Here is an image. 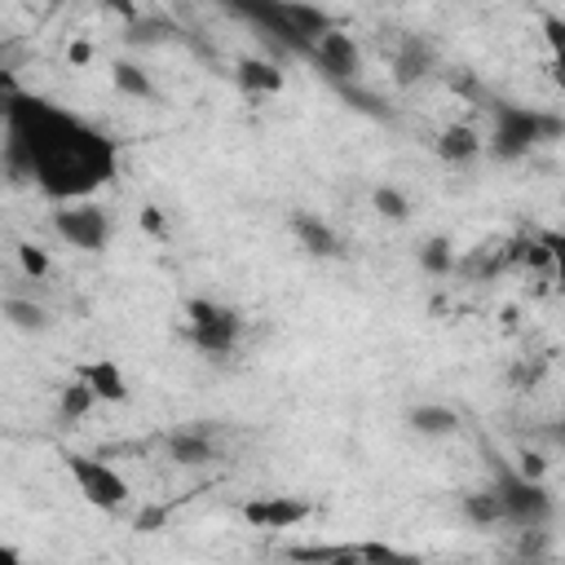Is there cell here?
<instances>
[{
	"instance_id": "1",
	"label": "cell",
	"mask_w": 565,
	"mask_h": 565,
	"mask_svg": "<svg viewBox=\"0 0 565 565\" xmlns=\"http://www.w3.org/2000/svg\"><path fill=\"white\" fill-rule=\"evenodd\" d=\"M4 119H9L4 159L13 181H35L53 203L88 199L93 190L115 181L119 150L88 119L18 88H9Z\"/></svg>"
},
{
	"instance_id": "2",
	"label": "cell",
	"mask_w": 565,
	"mask_h": 565,
	"mask_svg": "<svg viewBox=\"0 0 565 565\" xmlns=\"http://www.w3.org/2000/svg\"><path fill=\"white\" fill-rule=\"evenodd\" d=\"M561 132H565V119L499 102V106H494V137H490V150H494V159L512 163V159H525L539 141H552V137H561Z\"/></svg>"
},
{
	"instance_id": "3",
	"label": "cell",
	"mask_w": 565,
	"mask_h": 565,
	"mask_svg": "<svg viewBox=\"0 0 565 565\" xmlns=\"http://www.w3.org/2000/svg\"><path fill=\"white\" fill-rule=\"evenodd\" d=\"M494 494L503 503V521L525 530V525H547L552 521V494L539 477H525L521 468H503L499 481H494Z\"/></svg>"
},
{
	"instance_id": "4",
	"label": "cell",
	"mask_w": 565,
	"mask_h": 565,
	"mask_svg": "<svg viewBox=\"0 0 565 565\" xmlns=\"http://www.w3.org/2000/svg\"><path fill=\"white\" fill-rule=\"evenodd\" d=\"M185 318H190V340H194V349H203V353H230L234 344H238V335H243V318L230 309V305H221V300H207V296H190L185 300Z\"/></svg>"
},
{
	"instance_id": "5",
	"label": "cell",
	"mask_w": 565,
	"mask_h": 565,
	"mask_svg": "<svg viewBox=\"0 0 565 565\" xmlns=\"http://www.w3.org/2000/svg\"><path fill=\"white\" fill-rule=\"evenodd\" d=\"M66 472L75 481V490L84 494V503L102 508V512H115L128 503V481L119 477V468H110L106 459H93V455H66Z\"/></svg>"
},
{
	"instance_id": "6",
	"label": "cell",
	"mask_w": 565,
	"mask_h": 565,
	"mask_svg": "<svg viewBox=\"0 0 565 565\" xmlns=\"http://www.w3.org/2000/svg\"><path fill=\"white\" fill-rule=\"evenodd\" d=\"M53 230H57V238L71 243L75 252H102V247L110 243V216H106L102 207L84 203V199H75V203H57V212H53Z\"/></svg>"
},
{
	"instance_id": "7",
	"label": "cell",
	"mask_w": 565,
	"mask_h": 565,
	"mask_svg": "<svg viewBox=\"0 0 565 565\" xmlns=\"http://www.w3.org/2000/svg\"><path fill=\"white\" fill-rule=\"evenodd\" d=\"M309 53H313V62L331 75V79H358V71H362V53H358V44H353V35L349 31H340L335 22L322 31V35H313L309 40Z\"/></svg>"
},
{
	"instance_id": "8",
	"label": "cell",
	"mask_w": 565,
	"mask_h": 565,
	"mask_svg": "<svg viewBox=\"0 0 565 565\" xmlns=\"http://www.w3.org/2000/svg\"><path fill=\"white\" fill-rule=\"evenodd\" d=\"M313 508L305 499H291V494H260V499H247L243 503V516L256 525V530H291L309 516Z\"/></svg>"
},
{
	"instance_id": "9",
	"label": "cell",
	"mask_w": 565,
	"mask_h": 565,
	"mask_svg": "<svg viewBox=\"0 0 565 565\" xmlns=\"http://www.w3.org/2000/svg\"><path fill=\"white\" fill-rule=\"evenodd\" d=\"M433 66H437L433 44H424L419 35H406V40L397 44V53H393V84H397V88H415L419 79L433 75Z\"/></svg>"
},
{
	"instance_id": "10",
	"label": "cell",
	"mask_w": 565,
	"mask_h": 565,
	"mask_svg": "<svg viewBox=\"0 0 565 565\" xmlns=\"http://www.w3.org/2000/svg\"><path fill=\"white\" fill-rule=\"evenodd\" d=\"M291 234H296L300 247L313 252V256H340L335 230H331L322 216H313V212H296V216H291Z\"/></svg>"
},
{
	"instance_id": "11",
	"label": "cell",
	"mask_w": 565,
	"mask_h": 565,
	"mask_svg": "<svg viewBox=\"0 0 565 565\" xmlns=\"http://www.w3.org/2000/svg\"><path fill=\"white\" fill-rule=\"evenodd\" d=\"M75 375H79V380H88V388L97 393V402H124V397H128V380H124V371H119L110 358L84 362Z\"/></svg>"
},
{
	"instance_id": "12",
	"label": "cell",
	"mask_w": 565,
	"mask_h": 565,
	"mask_svg": "<svg viewBox=\"0 0 565 565\" xmlns=\"http://www.w3.org/2000/svg\"><path fill=\"white\" fill-rule=\"evenodd\" d=\"M406 428L419 433V437H450L459 428V411L441 406V402H424V406L406 411Z\"/></svg>"
},
{
	"instance_id": "13",
	"label": "cell",
	"mask_w": 565,
	"mask_h": 565,
	"mask_svg": "<svg viewBox=\"0 0 565 565\" xmlns=\"http://www.w3.org/2000/svg\"><path fill=\"white\" fill-rule=\"evenodd\" d=\"M486 150V141L468 128V124H450V128H441V137H437V154L446 159V163H468V159H477Z\"/></svg>"
},
{
	"instance_id": "14",
	"label": "cell",
	"mask_w": 565,
	"mask_h": 565,
	"mask_svg": "<svg viewBox=\"0 0 565 565\" xmlns=\"http://www.w3.org/2000/svg\"><path fill=\"white\" fill-rule=\"evenodd\" d=\"M238 84L247 93H278L282 88V71L274 62H260V57H247L238 62Z\"/></svg>"
},
{
	"instance_id": "15",
	"label": "cell",
	"mask_w": 565,
	"mask_h": 565,
	"mask_svg": "<svg viewBox=\"0 0 565 565\" xmlns=\"http://www.w3.org/2000/svg\"><path fill=\"white\" fill-rule=\"evenodd\" d=\"M110 84H115L124 97H137V102H150V97H154V84H150V75H146L137 62H115V66H110Z\"/></svg>"
},
{
	"instance_id": "16",
	"label": "cell",
	"mask_w": 565,
	"mask_h": 565,
	"mask_svg": "<svg viewBox=\"0 0 565 565\" xmlns=\"http://www.w3.org/2000/svg\"><path fill=\"white\" fill-rule=\"evenodd\" d=\"M93 406H97V393H93V388H88V380H79V375L57 393V415H62V419H71V424H75V419H84Z\"/></svg>"
},
{
	"instance_id": "17",
	"label": "cell",
	"mask_w": 565,
	"mask_h": 565,
	"mask_svg": "<svg viewBox=\"0 0 565 565\" xmlns=\"http://www.w3.org/2000/svg\"><path fill=\"white\" fill-rule=\"evenodd\" d=\"M459 512L472 521V525H499L503 521V503H499V494L494 490H481V494H463L459 499Z\"/></svg>"
},
{
	"instance_id": "18",
	"label": "cell",
	"mask_w": 565,
	"mask_h": 565,
	"mask_svg": "<svg viewBox=\"0 0 565 565\" xmlns=\"http://www.w3.org/2000/svg\"><path fill=\"white\" fill-rule=\"evenodd\" d=\"M168 450H172V459H177V463H185V468H199V463H207V459H212V441H207V437H199V433H172Z\"/></svg>"
},
{
	"instance_id": "19",
	"label": "cell",
	"mask_w": 565,
	"mask_h": 565,
	"mask_svg": "<svg viewBox=\"0 0 565 565\" xmlns=\"http://www.w3.org/2000/svg\"><path fill=\"white\" fill-rule=\"evenodd\" d=\"M4 318H9L18 331H44V327H49V313H44L35 300H22V296H9V300H4Z\"/></svg>"
},
{
	"instance_id": "20",
	"label": "cell",
	"mask_w": 565,
	"mask_h": 565,
	"mask_svg": "<svg viewBox=\"0 0 565 565\" xmlns=\"http://www.w3.org/2000/svg\"><path fill=\"white\" fill-rule=\"evenodd\" d=\"M371 207H375L384 221H406V216H411V199H406L397 185H375V190H371Z\"/></svg>"
},
{
	"instance_id": "21",
	"label": "cell",
	"mask_w": 565,
	"mask_h": 565,
	"mask_svg": "<svg viewBox=\"0 0 565 565\" xmlns=\"http://www.w3.org/2000/svg\"><path fill=\"white\" fill-rule=\"evenodd\" d=\"M419 265H424L428 274H446V269L455 265L450 243H446V238H428V243H424V252H419Z\"/></svg>"
},
{
	"instance_id": "22",
	"label": "cell",
	"mask_w": 565,
	"mask_h": 565,
	"mask_svg": "<svg viewBox=\"0 0 565 565\" xmlns=\"http://www.w3.org/2000/svg\"><path fill=\"white\" fill-rule=\"evenodd\" d=\"M543 40L552 49V62H565V18L561 13H543Z\"/></svg>"
},
{
	"instance_id": "23",
	"label": "cell",
	"mask_w": 565,
	"mask_h": 565,
	"mask_svg": "<svg viewBox=\"0 0 565 565\" xmlns=\"http://www.w3.org/2000/svg\"><path fill=\"white\" fill-rule=\"evenodd\" d=\"M539 238H543V247H547V256H552V269H556L561 291H565V230H543Z\"/></svg>"
},
{
	"instance_id": "24",
	"label": "cell",
	"mask_w": 565,
	"mask_h": 565,
	"mask_svg": "<svg viewBox=\"0 0 565 565\" xmlns=\"http://www.w3.org/2000/svg\"><path fill=\"white\" fill-rule=\"evenodd\" d=\"M18 265H22V274H31V278H44V274H49V256H44L40 247H31V243L18 247Z\"/></svg>"
},
{
	"instance_id": "25",
	"label": "cell",
	"mask_w": 565,
	"mask_h": 565,
	"mask_svg": "<svg viewBox=\"0 0 565 565\" xmlns=\"http://www.w3.org/2000/svg\"><path fill=\"white\" fill-rule=\"evenodd\" d=\"M102 4H106L110 13H119L124 22H137V18H141V9H137V0H102Z\"/></svg>"
},
{
	"instance_id": "26",
	"label": "cell",
	"mask_w": 565,
	"mask_h": 565,
	"mask_svg": "<svg viewBox=\"0 0 565 565\" xmlns=\"http://www.w3.org/2000/svg\"><path fill=\"white\" fill-rule=\"evenodd\" d=\"M516 468H521L525 477H539V481H543V468H547V463H543V455H521Z\"/></svg>"
},
{
	"instance_id": "27",
	"label": "cell",
	"mask_w": 565,
	"mask_h": 565,
	"mask_svg": "<svg viewBox=\"0 0 565 565\" xmlns=\"http://www.w3.org/2000/svg\"><path fill=\"white\" fill-rule=\"evenodd\" d=\"M88 57H93V49H88V44H71V62H79V66H84Z\"/></svg>"
},
{
	"instance_id": "28",
	"label": "cell",
	"mask_w": 565,
	"mask_h": 565,
	"mask_svg": "<svg viewBox=\"0 0 565 565\" xmlns=\"http://www.w3.org/2000/svg\"><path fill=\"white\" fill-rule=\"evenodd\" d=\"M547 71H552V84H556V88H561V93H565V62H552V66H547Z\"/></svg>"
},
{
	"instance_id": "29",
	"label": "cell",
	"mask_w": 565,
	"mask_h": 565,
	"mask_svg": "<svg viewBox=\"0 0 565 565\" xmlns=\"http://www.w3.org/2000/svg\"><path fill=\"white\" fill-rule=\"evenodd\" d=\"M146 225H150V230H163V221H159V207H146Z\"/></svg>"
},
{
	"instance_id": "30",
	"label": "cell",
	"mask_w": 565,
	"mask_h": 565,
	"mask_svg": "<svg viewBox=\"0 0 565 565\" xmlns=\"http://www.w3.org/2000/svg\"><path fill=\"white\" fill-rule=\"evenodd\" d=\"M53 4H57V0H53Z\"/></svg>"
}]
</instances>
